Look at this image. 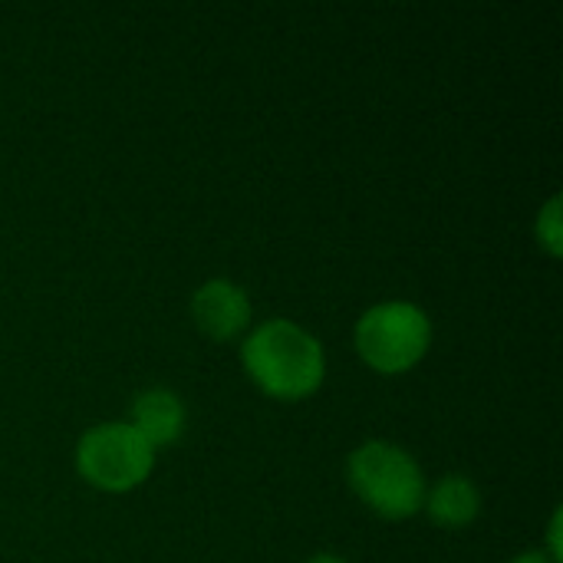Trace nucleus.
<instances>
[{"label": "nucleus", "instance_id": "nucleus-1", "mask_svg": "<svg viewBox=\"0 0 563 563\" xmlns=\"http://www.w3.org/2000/svg\"><path fill=\"white\" fill-rule=\"evenodd\" d=\"M241 360L247 376L274 399L313 396L327 373L320 343L290 320H271L257 327L244 340Z\"/></svg>", "mask_w": 563, "mask_h": 563}, {"label": "nucleus", "instance_id": "nucleus-2", "mask_svg": "<svg viewBox=\"0 0 563 563\" xmlns=\"http://www.w3.org/2000/svg\"><path fill=\"white\" fill-rule=\"evenodd\" d=\"M353 492L383 518H409L426 505V478L416 459L393 442H366L346 465Z\"/></svg>", "mask_w": 563, "mask_h": 563}, {"label": "nucleus", "instance_id": "nucleus-3", "mask_svg": "<svg viewBox=\"0 0 563 563\" xmlns=\"http://www.w3.org/2000/svg\"><path fill=\"white\" fill-rule=\"evenodd\" d=\"M432 340L429 317L406 300H389L369 307L356 323V350L379 373H406L412 369Z\"/></svg>", "mask_w": 563, "mask_h": 563}, {"label": "nucleus", "instance_id": "nucleus-4", "mask_svg": "<svg viewBox=\"0 0 563 563\" xmlns=\"http://www.w3.org/2000/svg\"><path fill=\"white\" fill-rule=\"evenodd\" d=\"M152 465H155V449L129 422L96 426L76 445L79 475L102 492H129L142 485Z\"/></svg>", "mask_w": 563, "mask_h": 563}, {"label": "nucleus", "instance_id": "nucleus-5", "mask_svg": "<svg viewBox=\"0 0 563 563\" xmlns=\"http://www.w3.org/2000/svg\"><path fill=\"white\" fill-rule=\"evenodd\" d=\"M191 317L211 340H234L251 323V300L231 280H208L191 300Z\"/></svg>", "mask_w": 563, "mask_h": 563}, {"label": "nucleus", "instance_id": "nucleus-6", "mask_svg": "<svg viewBox=\"0 0 563 563\" xmlns=\"http://www.w3.org/2000/svg\"><path fill=\"white\" fill-rule=\"evenodd\" d=\"M152 449L172 445L185 429V409L175 393L168 389H148L135 396L132 402V422H129Z\"/></svg>", "mask_w": 563, "mask_h": 563}, {"label": "nucleus", "instance_id": "nucleus-7", "mask_svg": "<svg viewBox=\"0 0 563 563\" xmlns=\"http://www.w3.org/2000/svg\"><path fill=\"white\" fill-rule=\"evenodd\" d=\"M426 508L429 518L449 531L468 528L478 511H482V495L478 488L465 478V475H445L429 495H426Z\"/></svg>", "mask_w": 563, "mask_h": 563}, {"label": "nucleus", "instance_id": "nucleus-8", "mask_svg": "<svg viewBox=\"0 0 563 563\" xmlns=\"http://www.w3.org/2000/svg\"><path fill=\"white\" fill-rule=\"evenodd\" d=\"M538 238L541 244L558 257L561 254V198H551L548 208L538 218Z\"/></svg>", "mask_w": 563, "mask_h": 563}, {"label": "nucleus", "instance_id": "nucleus-9", "mask_svg": "<svg viewBox=\"0 0 563 563\" xmlns=\"http://www.w3.org/2000/svg\"><path fill=\"white\" fill-rule=\"evenodd\" d=\"M558 531H561V511L554 515V521H551V558H554V563L561 561V541H558Z\"/></svg>", "mask_w": 563, "mask_h": 563}, {"label": "nucleus", "instance_id": "nucleus-10", "mask_svg": "<svg viewBox=\"0 0 563 563\" xmlns=\"http://www.w3.org/2000/svg\"><path fill=\"white\" fill-rule=\"evenodd\" d=\"M511 563H554V561H548L544 554H538V551H531V554H521V558H515Z\"/></svg>", "mask_w": 563, "mask_h": 563}, {"label": "nucleus", "instance_id": "nucleus-11", "mask_svg": "<svg viewBox=\"0 0 563 563\" xmlns=\"http://www.w3.org/2000/svg\"><path fill=\"white\" fill-rule=\"evenodd\" d=\"M307 563H343L340 558H333V554H317L313 561H307Z\"/></svg>", "mask_w": 563, "mask_h": 563}]
</instances>
